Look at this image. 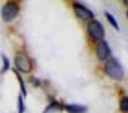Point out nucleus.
Returning a JSON list of instances; mask_svg holds the SVG:
<instances>
[{"instance_id":"f257e3e1","label":"nucleus","mask_w":128,"mask_h":113,"mask_svg":"<svg viewBox=\"0 0 128 113\" xmlns=\"http://www.w3.org/2000/svg\"><path fill=\"white\" fill-rule=\"evenodd\" d=\"M104 70H106V74H107L108 77L114 78V80H122L124 76H125L122 65H120L116 59H110V60H107Z\"/></svg>"},{"instance_id":"f03ea898","label":"nucleus","mask_w":128,"mask_h":113,"mask_svg":"<svg viewBox=\"0 0 128 113\" xmlns=\"http://www.w3.org/2000/svg\"><path fill=\"white\" fill-rule=\"evenodd\" d=\"M14 64H15L17 70L21 71V72H30L32 68H33V64H32L30 58H29L27 54H24V53H18V54H15Z\"/></svg>"},{"instance_id":"7ed1b4c3","label":"nucleus","mask_w":128,"mask_h":113,"mask_svg":"<svg viewBox=\"0 0 128 113\" xmlns=\"http://www.w3.org/2000/svg\"><path fill=\"white\" fill-rule=\"evenodd\" d=\"M18 11H20L18 5L14 3V2H9V3H6V5L3 6V9H2V18H3L6 23H9V21L15 20V17L18 15Z\"/></svg>"},{"instance_id":"20e7f679","label":"nucleus","mask_w":128,"mask_h":113,"mask_svg":"<svg viewBox=\"0 0 128 113\" xmlns=\"http://www.w3.org/2000/svg\"><path fill=\"white\" fill-rule=\"evenodd\" d=\"M88 33H89L90 38H94L96 41H102V38H104V29H102L101 23L96 21V20L89 21V24H88Z\"/></svg>"},{"instance_id":"39448f33","label":"nucleus","mask_w":128,"mask_h":113,"mask_svg":"<svg viewBox=\"0 0 128 113\" xmlns=\"http://www.w3.org/2000/svg\"><path fill=\"white\" fill-rule=\"evenodd\" d=\"M96 56L100 60H107V58L110 56V47L106 41H98L96 44Z\"/></svg>"},{"instance_id":"423d86ee","label":"nucleus","mask_w":128,"mask_h":113,"mask_svg":"<svg viewBox=\"0 0 128 113\" xmlns=\"http://www.w3.org/2000/svg\"><path fill=\"white\" fill-rule=\"evenodd\" d=\"M74 12H76L77 17L82 18V20H90V21H92V18H94V14H92L86 6H83V5H80V3H76V5H74Z\"/></svg>"},{"instance_id":"0eeeda50","label":"nucleus","mask_w":128,"mask_h":113,"mask_svg":"<svg viewBox=\"0 0 128 113\" xmlns=\"http://www.w3.org/2000/svg\"><path fill=\"white\" fill-rule=\"evenodd\" d=\"M66 110H68V113H83L86 110V107L78 106V104H71V106H66Z\"/></svg>"},{"instance_id":"6e6552de","label":"nucleus","mask_w":128,"mask_h":113,"mask_svg":"<svg viewBox=\"0 0 128 113\" xmlns=\"http://www.w3.org/2000/svg\"><path fill=\"white\" fill-rule=\"evenodd\" d=\"M60 108H62V106H60L59 102H51L50 106H47V107H45L44 113H51V112H57V110H60Z\"/></svg>"},{"instance_id":"1a4fd4ad","label":"nucleus","mask_w":128,"mask_h":113,"mask_svg":"<svg viewBox=\"0 0 128 113\" xmlns=\"http://www.w3.org/2000/svg\"><path fill=\"white\" fill-rule=\"evenodd\" d=\"M106 17H107V20L110 21V24L116 29V30H119V26H118V23H116V20H114V17L110 14V12H106Z\"/></svg>"},{"instance_id":"9d476101","label":"nucleus","mask_w":128,"mask_h":113,"mask_svg":"<svg viewBox=\"0 0 128 113\" xmlns=\"http://www.w3.org/2000/svg\"><path fill=\"white\" fill-rule=\"evenodd\" d=\"M120 110H122L124 113L128 112V96H124V98H122V101H120Z\"/></svg>"},{"instance_id":"9b49d317","label":"nucleus","mask_w":128,"mask_h":113,"mask_svg":"<svg viewBox=\"0 0 128 113\" xmlns=\"http://www.w3.org/2000/svg\"><path fill=\"white\" fill-rule=\"evenodd\" d=\"M17 78H18V82H20V88H21V92H23V96H26V95H27V90H26V86H24V82H23V78H21V76H20V74H17Z\"/></svg>"},{"instance_id":"f8f14e48","label":"nucleus","mask_w":128,"mask_h":113,"mask_svg":"<svg viewBox=\"0 0 128 113\" xmlns=\"http://www.w3.org/2000/svg\"><path fill=\"white\" fill-rule=\"evenodd\" d=\"M2 59H3V68H2V72H6L9 70V60L5 54H2Z\"/></svg>"},{"instance_id":"ddd939ff","label":"nucleus","mask_w":128,"mask_h":113,"mask_svg":"<svg viewBox=\"0 0 128 113\" xmlns=\"http://www.w3.org/2000/svg\"><path fill=\"white\" fill-rule=\"evenodd\" d=\"M18 108H20L18 112H20V113H23V110H24V104H23V96H20V98H18Z\"/></svg>"},{"instance_id":"4468645a","label":"nucleus","mask_w":128,"mask_h":113,"mask_svg":"<svg viewBox=\"0 0 128 113\" xmlns=\"http://www.w3.org/2000/svg\"><path fill=\"white\" fill-rule=\"evenodd\" d=\"M32 83L36 84V86H39V80H36V78H32Z\"/></svg>"}]
</instances>
